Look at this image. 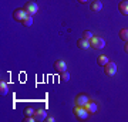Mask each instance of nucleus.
I'll return each instance as SVG.
<instances>
[{
	"label": "nucleus",
	"instance_id": "f257e3e1",
	"mask_svg": "<svg viewBox=\"0 0 128 122\" xmlns=\"http://www.w3.org/2000/svg\"><path fill=\"white\" fill-rule=\"evenodd\" d=\"M73 114L76 115V118H77L78 121H84V119H87L88 115H90V112L86 109V107H80V105H76V107H74Z\"/></svg>",
	"mask_w": 128,
	"mask_h": 122
},
{
	"label": "nucleus",
	"instance_id": "f03ea898",
	"mask_svg": "<svg viewBox=\"0 0 128 122\" xmlns=\"http://www.w3.org/2000/svg\"><path fill=\"white\" fill-rule=\"evenodd\" d=\"M117 64L112 63V61H108V63L104 65V72L105 75H108V77H114L115 74H117Z\"/></svg>",
	"mask_w": 128,
	"mask_h": 122
},
{
	"label": "nucleus",
	"instance_id": "7ed1b4c3",
	"mask_svg": "<svg viewBox=\"0 0 128 122\" xmlns=\"http://www.w3.org/2000/svg\"><path fill=\"white\" fill-rule=\"evenodd\" d=\"M90 45H91L92 48H96V50H101V48L105 47V41H104V38H101V37L94 36L91 40H90Z\"/></svg>",
	"mask_w": 128,
	"mask_h": 122
},
{
	"label": "nucleus",
	"instance_id": "20e7f679",
	"mask_svg": "<svg viewBox=\"0 0 128 122\" xmlns=\"http://www.w3.org/2000/svg\"><path fill=\"white\" fill-rule=\"evenodd\" d=\"M27 16L28 14H27V11H26L24 9H16L14 10V13H13V18L14 20H17V21H20V23L23 21Z\"/></svg>",
	"mask_w": 128,
	"mask_h": 122
},
{
	"label": "nucleus",
	"instance_id": "39448f33",
	"mask_svg": "<svg viewBox=\"0 0 128 122\" xmlns=\"http://www.w3.org/2000/svg\"><path fill=\"white\" fill-rule=\"evenodd\" d=\"M24 10L27 11V14L33 16V14H36L38 11V6L34 3V1H27L26 4H24Z\"/></svg>",
	"mask_w": 128,
	"mask_h": 122
},
{
	"label": "nucleus",
	"instance_id": "423d86ee",
	"mask_svg": "<svg viewBox=\"0 0 128 122\" xmlns=\"http://www.w3.org/2000/svg\"><path fill=\"white\" fill-rule=\"evenodd\" d=\"M88 101H90V98H88L86 94H78L77 97H76L74 102H76V105H80V107H86Z\"/></svg>",
	"mask_w": 128,
	"mask_h": 122
},
{
	"label": "nucleus",
	"instance_id": "0eeeda50",
	"mask_svg": "<svg viewBox=\"0 0 128 122\" xmlns=\"http://www.w3.org/2000/svg\"><path fill=\"white\" fill-rule=\"evenodd\" d=\"M34 119H36V122H41V121H46L47 119V112L46 109H37L36 112H34Z\"/></svg>",
	"mask_w": 128,
	"mask_h": 122
},
{
	"label": "nucleus",
	"instance_id": "6e6552de",
	"mask_svg": "<svg viewBox=\"0 0 128 122\" xmlns=\"http://www.w3.org/2000/svg\"><path fill=\"white\" fill-rule=\"evenodd\" d=\"M54 70L57 72H63L67 70V64H66V61L64 60H57L54 63Z\"/></svg>",
	"mask_w": 128,
	"mask_h": 122
},
{
	"label": "nucleus",
	"instance_id": "1a4fd4ad",
	"mask_svg": "<svg viewBox=\"0 0 128 122\" xmlns=\"http://www.w3.org/2000/svg\"><path fill=\"white\" fill-rule=\"evenodd\" d=\"M77 47L78 48H81V50H87V48H90V47H91V45H90V40H88V38H84V37L78 38Z\"/></svg>",
	"mask_w": 128,
	"mask_h": 122
},
{
	"label": "nucleus",
	"instance_id": "9d476101",
	"mask_svg": "<svg viewBox=\"0 0 128 122\" xmlns=\"http://www.w3.org/2000/svg\"><path fill=\"white\" fill-rule=\"evenodd\" d=\"M86 109H87L90 114H96L98 108H97V104L94 102V101H88L87 105H86Z\"/></svg>",
	"mask_w": 128,
	"mask_h": 122
},
{
	"label": "nucleus",
	"instance_id": "9b49d317",
	"mask_svg": "<svg viewBox=\"0 0 128 122\" xmlns=\"http://www.w3.org/2000/svg\"><path fill=\"white\" fill-rule=\"evenodd\" d=\"M118 10L121 11V14H124V16H128V1H127V0L120 3V4H118Z\"/></svg>",
	"mask_w": 128,
	"mask_h": 122
},
{
	"label": "nucleus",
	"instance_id": "f8f14e48",
	"mask_svg": "<svg viewBox=\"0 0 128 122\" xmlns=\"http://www.w3.org/2000/svg\"><path fill=\"white\" fill-rule=\"evenodd\" d=\"M90 9H91L92 11H101V9H102V3H101L100 0H94L91 4H90Z\"/></svg>",
	"mask_w": 128,
	"mask_h": 122
},
{
	"label": "nucleus",
	"instance_id": "ddd939ff",
	"mask_svg": "<svg viewBox=\"0 0 128 122\" xmlns=\"http://www.w3.org/2000/svg\"><path fill=\"white\" fill-rule=\"evenodd\" d=\"M110 60H108V57L105 54H102V55H98V58H97V63H98V65H101V67H104L105 64L108 63Z\"/></svg>",
	"mask_w": 128,
	"mask_h": 122
},
{
	"label": "nucleus",
	"instance_id": "4468645a",
	"mask_svg": "<svg viewBox=\"0 0 128 122\" xmlns=\"http://www.w3.org/2000/svg\"><path fill=\"white\" fill-rule=\"evenodd\" d=\"M22 24H23L24 27H30V26L33 24V16H30V14H28L27 17H26L23 21H22Z\"/></svg>",
	"mask_w": 128,
	"mask_h": 122
},
{
	"label": "nucleus",
	"instance_id": "2eb2a0df",
	"mask_svg": "<svg viewBox=\"0 0 128 122\" xmlns=\"http://www.w3.org/2000/svg\"><path fill=\"white\" fill-rule=\"evenodd\" d=\"M9 92V88H7V84L4 81H0V94L2 95H6Z\"/></svg>",
	"mask_w": 128,
	"mask_h": 122
},
{
	"label": "nucleus",
	"instance_id": "dca6fc26",
	"mask_svg": "<svg viewBox=\"0 0 128 122\" xmlns=\"http://www.w3.org/2000/svg\"><path fill=\"white\" fill-rule=\"evenodd\" d=\"M120 38L124 41H128V28H122L120 30Z\"/></svg>",
	"mask_w": 128,
	"mask_h": 122
},
{
	"label": "nucleus",
	"instance_id": "f3484780",
	"mask_svg": "<svg viewBox=\"0 0 128 122\" xmlns=\"http://www.w3.org/2000/svg\"><path fill=\"white\" fill-rule=\"evenodd\" d=\"M60 80L63 82H67L70 80V74H68V71L66 70V71H63V72H60Z\"/></svg>",
	"mask_w": 128,
	"mask_h": 122
},
{
	"label": "nucleus",
	"instance_id": "a211bd4d",
	"mask_svg": "<svg viewBox=\"0 0 128 122\" xmlns=\"http://www.w3.org/2000/svg\"><path fill=\"white\" fill-rule=\"evenodd\" d=\"M34 112H36V109L32 108V107H26L24 108V115H27V117H33Z\"/></svg>",
	"mask_w": 128,
	"mask_h": 122
},
{
	"label": "nucleus",
	"instance_id": "6ab92c4d",
	"mask_svg": "<svg viewBox=\"0 0 128 122\" xmlns=\"http://www.w3.org/2000/svg\"><path fill=\"white\" fill-rule=\"evenodd\" d=\"M82 37H84V38H88V40H91L92 37H94V34H92V31H90V30H86V31L82 33Z\"/></svg>",
	"mask_w": 128,
	"mask_h": 122
},
{
	"label": "nucleus",
	"instance_id": "aec40b11",
	"mask_svg": "<svg viewBox=\"0 0 128 122\" xmlns=\"http://www.w3.org/2000/svg\"><path fill=\"white\" fill-rule=\"evenodd\" d=\"M24 122H36L34 117H27V115H24Z\"/></svg>",
	"mask_w": 128,
	"mask_h": 122
},
{
	"label": "nucleus",
	"instance_id": "412c9836",
	"mask_svg": "<svg viewBox=\"0 0 128 122\" xmlns=\"http://www.w3.org/2000/svg\"><path fill=\"white\" fill-rule=\"evenodd\" d=\"M124 51L128 53V41H125V45H124Z\"/></svg>",
	"mask_w": 128,
	"mask_h": 122
},
{
	"label": "nucleus",
	"instance_id": "4be33fe9",
	"mask_svg": "<svg viewBox=\"0 0 128 122\" xmlns=\"http://www.w3.org/2000/svg\"><path fill=\"white\" fill-rule=\"evenodd\" d=\"M47 121L48 122H54V118L53 117H47Z\"/></svg>",
	"mask_w": 128,
	"mask_h": 122
},
{
	"label": "nucleus",
	"instance_id": "5701e85b",
	"mask_svg": "<svg viewBox=\"0 0 128 122\" xmlns=\"http://www.w3.org/2000/svg\"><path fill=\"white\" fill-rule=\"evenodd\" d=\"M88 0H78V3H81V4H84V3H87Z\"/></svg>",
	"mask_w": 128,
	"mask_h": 122
}]
</instances>
